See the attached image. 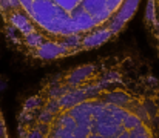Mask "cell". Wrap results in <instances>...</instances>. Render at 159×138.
<instances>
[{"mask_svg": "<svg viewBox=\"0 0 159 138\" xmlns=\"http://www.w3.org/2000/svg\"><path fill=\"white\" fill-rule=\"evenodd\" d=\"M22 138H159V78L136 54L48 75L20 107Z\"/></svg>", "mask_w": 159, "mask_h": 138, "instance_id": "1", "label": "cell"}, {"mask_svg": "<svg viewBox=\"0 0 159 138\" xmlns=\"http://www.w3.org/2000/svg\"><path fill=\"white\" fill-rule=\"evenodd\" d=\"M141 0H0L8 43L26 58L54 61L94 51L127 28Z\"/></svg>", "mask_w": 159, "mask_h": 138, "instance_id": "2", "label": "cell"}, {"mask_svg": "<svg viewBox=\"0 0 159 138\" xmlns=\"http://www.w3.org/2000/svg\"><path fill=\"white\" fill-rule=\"evenodd\" d=\"M145 23L150 36L153 37L159 54V0H148L145 11Z\"/></svg>", "mask_w": 159, "mask_h": 138, "instance_id": "3", "label": "cell"}, {"mask_svg": "<svg viewBox=\"0 0 159 138\" xmlns=\"http://www.w3.org/2000/svg\"><path fill=\"white\" fill-rule=\"evenodd\" d=\"M6 138L8 137V131H6V124H5V118H3V114L0 111V138Z\"/></svg>", "mask_w": 159, "mask_h": 138, "instance_id": "4", "label": "cell"}]
</instances>
